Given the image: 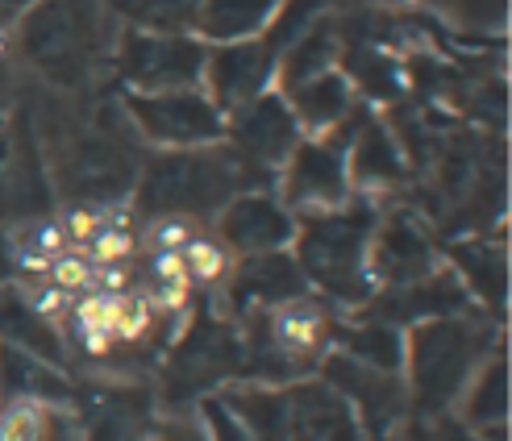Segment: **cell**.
I'll use <instances>...</instances> for the list:
<instances>
[{"mask_svg":"<svg viewBox=\"0 0 512 441\" xmlns=\"http://www.w3.org/2000/svg\"><path fill=\"white\" fill-rule=\"evenodd\" d=\"M346 171H350V188H363V192H392L408 179V159H404V146L396 142V134L388 125H379L371 117L358 121L354 138L346 146Z\"/></svg>","mask_w":512,"mask_h":441,"instance_id":"obj_16","label":"cell"},{"mask_svg":"<svg viewBox=\"0 0 512 441\" xmlns=\"http://www.w3.org/2000/svg\"><path fill=\"white\" fill-rule=\"evenodd\" d=\"M334 350L346 354V358H354V362H363V367L400 375V362H404V329L383 325V321H367V317L338 321V325H334Z\"/></svg>","mask_w":512,"mask_h":441,"instance_id":"obj_22","label":"cell"},{"mask_svg":"<svg viewBox=\"0 0 512 441\" xmlns=\"http://www.w3.org/2000/svg\"><path fill=\"white\" fill-rule=\"evenodd\" d=\"M30 5H38V0H9V17H21Z\"/></svg>","mask_w":512,"mask_h":441,"instance_id":"obj_33","label":"cell"},{"mask_svg":"<svg viewBox=\"0 0 512 441\" xmlns=\"http://www.w3.org/2000/svg\"><path fill=\"white\" fill-rule=\"evenodd\" d=\"M209 46L192 34H150V30H121L113 59L117 75L130 92H175L196 88Z\"/></svg>","mask_w":512,"mask_h":441,"instance_id":"obj_7","label":"cell"},{"mask_svg":"<svg viewBox=\"0 0 512 441\" xmlns=\"http://www.w3.org/2000/svg\"><path fill=\"white\" fill-rule=\"evenodd\" d=\"M438 267V250L425 221H417L413 213H392L375 221L371 246H367V275L379 288H404V283L425 279Z\"/></svg>","mask_w":512,"mask_h":441,"instance_id":"obj_11","label":"cell"},{"mask_svg":"<svg viewBox=\"0 0 512 441\" xmlns=\"http://www.w3.org/2000/svg\"><path fill=\"white\" fill-rule=\"evenodd\" d=\"M284 392H288L292 441H367L346 396L334 392L321 375L284 383Z\"/></svg>","mask_w":512,"mask_h":441,"instance_id":"obj_14","label":"cell"},{"mask_svg":"<svg viewBox=\"0 0 512 441\" xmlns=\"http://www.w3.org/2000/svg\"><path fill=\"white\" fill-rule=\"evenodd\" d=\"M150 441H209V429H204L200 412L179 408V412H171V417L155 421V429H150Z\"/></svg>","mask_w":512,"mask_h":441,"instance_id":"obj_29","label":"cell"},{"mask_svg":"<svg viewBox=\"0 0 512 441\" xmlns=\"http://www.w3.org/2000/svg\"><path fill=\"white\" fill-rule=\"evenodd\" d=\"M217 404L242 425L250 441H292V421H288V392L275 383H254V379H234L217 392Z\"/></svg>","mask_w":512,"mask_h":441,"instance_id":"obj_17","label":"cell"},{"mask_svg":"<svg viewBox=\"0 0 512 441\" xmlns=\"http://www.w3.org/2000/svg\"><path fill=\"white\" fill-rule=\"evenodd\" d=\"M13 96H17V71H13V63H9V59H0V121L9 117Z\"/></svg>","mask_w":512,"mask_h":441,"instance_id":"obj_32","label":"cell"},{"mask_svg":"<svg viewBox=\"0 0 512 441\" xmlns=\"http://www.w3.org/2000/svg\"><path fill=\"white\" fill-rule=\"evenodd\" d=\"M346 63H350L346 80H354L358 92H367L371 100H392L400 92V71H396V63L388 55H383V50L363 42L358 50H350Z\"/></svg>","mask_w":512,"mask_h":441,"instance_id":"obj_26","label":"cell"},{"mask_svg":"<svg viewBox=\"0 0 512 441\" xmlns=\"http://www.w3.org/2000/svg\"><path fill=\"white\" fill-rule=\"evenodd\" d=\"M117 46L105 0H38L17 21V50L55 92H84Z\"/></svg>","mask_w":512,"mask_h":441,"instance_id":"obj_3","label":"cell"},{"mask_svg":"<svg viewBox=\"0 0 512 441\" xmlns=\"http://www.w3.org/2000/svg\"><path fill=\"white\" fill-rule=\"evenodd\" d=\"M446 267L454 271L458 283H463L467 300L483 317L496 321V325L508 321V250H504V238L492 242L488 233L458 238L446 250Z\"/></svg>","mask_w":512,"mask_h":441,"instance_id":"obj_12","label":"cell"},{"mask_svg":"<svg viewBox=\"0 0 512 441\" xmlns=\"http://www.w3.org/2000/svg\"><path fill=\"white\" fill-rule=\"evenodd\" d=\"M421 441H483L479 433H471L458 417H438V421H429Z\"/></svg>","mask_w":512,"mask_h":441,"instance_id":"obj_31","label":"cell"},{"mask_svg":"<svg viewBox=\"0 0 512 441\" xmlns=\"http://www.w3.org/2000/svg\"><path fill=\"white\" fill-rule=\"evenodd\" d=\"M288 109L296 117L300 129H313V134H329L334 125H342L354 113V84L346 80V71H321L313 80H304L296 88L284 92Z\"/></svg>","mask_w":512,"mask_h":441,"instance_id":"obj_20","label":"cell"},{"mask_svg":"<svg viewBox=\"0 0 512 441\" xmlns=\"http://www.w3.org/2000/svg\"><path fill=\"white\" fill-rule=\"evenodd\" d=\"M200 421H204V429H209V441H250L242 433V425L217 404V396H204L200 400Z\"/></svg>","mask_w":512,"mask_h":441,"instance_id":"obj_30","label":"cell"},{"mask_svg":"<svg viewBox=\"0 0 512 441\" xmlns=\"http://www.w3.org/2000/svg\"><path fill=\"white\" fill-rule=\"evenodd\" d=\"M221 288H225L229 308H238V313H267V308H279V304L313 292L288 250L238 258Z\"/></svg>","mask_w":512,"mask_h":441,"instance_id":"obj_13","label":"cell"},{"mask_svg":"<svg viewBox=\"0 0 512 441\" xmlns=\"http://www.w3.org/2000/svg\"><path fill=\"white\" fill-rule=\"evenodd\" d=\"M179 258H184L188 283H200V288H221V283L229 279V271H234V263H238L213 233H192V238L179 246Z\"/></svg>","mask_w":512,"mask_h":441,"instance_id":"obj_25","label":"cell"},{"mask_svg":"<svg viewBox=\"0 0 512 441\" xmlns=\"http://www.w3.org/2000/svg\"><path fill=\"white\" fill-rule=\"evenodd\" d=\"M338 55H342L338 25L321 13V17L309 25V30H304V34L284 50V55H279L275 75H279V84H284V92H288V88H296V84H304V80H313V75L329 71Z\"/></svg>","mask_w":512,"mask_h":441,"instance_id":"obj_23","label":"cell"},{"mask_svg":"<svg viewBox=\"0 0 512 441\" xmlns=\"http://www.w3.org/2000/svg\"><path fill=\"white\" fill-rule=\"evenodd\" d=\"M9 21V0H0V25Z\"/></svg>","mask_w":512,"mask_h":441,"instance_id":"obj_34","label":"cell"},{"mask_svg":"<svg viewBox=\"0 0 512 441\" xmlns=\"http://www.w3.org/2000/svg\"><path fill=\"white\" fill-rule=\"evenodd\" d=\"M433 9L446 13L458 30L492 34V30H504L508 0H433Z\"/></svg>","mask_w":512,"mask_h":441,"instance_id":"obj_27","label":"cell"},{"mask_svg":"<svg viewBox=\"0 0 512 441\" xmlns=\"http://www.w3.org/2000/svg\"><path fill=\"white\" fill-rule=\"evenodd\" d=\"M213 238L234 258L275 254V250L292 246V238H296V213L275 192H263V188L238 192L213 217Z\"/></svg>","mask_w":512,"mask_h":441,"instance_id":"obj_9","label":"cell"},{"mask_svg":"<svg viewBox=\"0 0 512 441\" xmlns=\"http://www.w3.org/2000/svg\"><path fill=\"white\" fill-rule=\"evenodd\" d=\"M275 9L279 0H200L192 30L200 42H217V46L259 38Z\"/></svg>","mask_w":512,"mask_h":441,"instance_id":"obj_21","label":"cell"},{"mask_svg":"<svg viewBox=\"0 0 512 441\" xmlns=\"http://www.w3.org/2000/svg\"><path fill=\"white\" fill-rule=\"evenodd\" d=\"M225 138H229V150H234L246 167L279 175V167L288 163V154L304 138V129L296 125L284 96L263 92L225 117Z\"/></svg>","mask_w":512,"mask_h":441,"instance_id":"obj_8","label":"cell"},{"mask_svg":"<svg viewBox=\"0 0 512 441\" xmlns=\"http://www.w3.org/2000/svg\"><path fill=\"white\" fill-rule=\"evenodd\" d=\"M46 279L55 283L59 292H67V296H84V292L96 288V267L88 263V254H80V250H71V254H67V250H63V254L50 258Z\"/></svg>","mask_w":512,"mask_h":441,"instance_id":"obj_28","label":"cell"},{"mask_svg":"<svg viewBox=\"0 0 512 441\" xmlns=\"http://www.w3.org/2000/svg\"><path fill=\"white\" fill-rule=\"evenodd\" d=\"M500 337L504 325L488 321L479 308L408 325L404 362H400V379L408 392V421L425 429L429 421L450 417L463 387L471 383L479 362L492 354Z\"/></svg>","mask_w":512,"mask_h":441,"instance_id":"obj_1","label":"cell"},{"mask_svg":"<svg viewBox=\"0 0 512 441\" xmlns=\"http://www.w3.org/2000/svg\"><path fill=\"white\" fill-rule=\"evenodd\" d=\"M200 0H105V9L125 21V30L188 34Z\"/></svg>","mask_w":512,"mask_h":441,"instance_id":"obj_24","label":"cell"},{"mask_svg":"<svg viewBox=\"0 0 512 441\" xmlns=\"http://www.w3.org/2000/svg\"><path fill=\"white\" fill-rule=\"evenodd\" d=\"M0 441H84V412L59 400H5Z\"/></svg>","mask_w":512,"mask_h":441,"instance_id":"obj_18","label":"cell"},{"mask_svg":"<svg viewBox=\"0 0 512 441\" xmlns=\"http://www.w3.org/2000/svg\"><path fill=\"white\" fill-rule=\"evenodd\" d=\"M279 67V50L259 34V38H242V42H225L204 55V96L213 100L221 113H234L246 100L263 96L267 84L275 80Z\"/></svg>","mask_w":512,"mask_h":441,"instance_id":"obj_10","label":"cell"},{"mask_svg":"<svg viewBox=\"0 0 512 441\" xmlns=\"http://www.w3.org/2000/svg\"><path fill=\"white\" fill-rule=\"evenodd\" d=\"M371 200H346L338 209L304 213L296 217L292 258L309 288L325 296L329 308H363L375 296V283L367 275V246L375 233Z\"/></svg>","mask_w":512,"mask_h":441,"instance_id":"obj_4","label":"cell"},{"mask_svg":"<svg viewBox=\"0 0 512 441\" xmlns=\"http://www.w3.org/2000/svg\"><path fill=\"white\" fill-rule=\"evenodd\" d=\"M275 175L254 171L229 146H192V150H159L142 159L134 179V209L146 221L179 217V221H209L238 192H254V184H271Z\"/></svg>","mask_w":512,"mask_h":441,"instance_id":"obj_2","label":"cell"},{"mask_svg":"<svg viewBox=\"0 0 512 441\" xmlns=\"http://www.w3.org/2000/svg\"><path fill=\"white\" fill-rule=\"evenodd\" d=\"M5 400H59L75 404V387L63 367L46 362L21 346L0 342V404Z\"/></svg>","mask_w":512,"mask_h":441,"instance_id":"obj_19","label":"cell"},{"mask_svg":"<svg viewBox=\"0 0 512 441\" xmlns=\"http://www.w3.org/2000/svg\"><path fill=\"white\" fill-rule=\"evenodd\" d=\"M121 113L138 134L159 150H192V146H217L225 138V113L213 105L200 88H175V92H125Z\"/></svg>","mask_w":512,"mask_h":441,"instance_id":"obj_6","label":"cell"},{"mask_svg":"<svg viewBox=\"0 0 512 441\" xmlns=\"http://www.w3.org/2000/svg\"><path fill=\"white\" fill-rule=\"evenodd\" d=\"M450 417H458L483 441H508V337H500L492 354L479 362Z\"/></svg>","mask_w":512,"mask_h":441,"instance_id":"obj_15","label":"cell"},{"mask_svg":"<svg viewBox=\"0 0 512 441\" xmlns=\"http://www.w3.org/2000/svg\"><path fill=\"white\" fill-rule=\"evenodd\" d=\"M367 113L354 109L342 125H334L321 138H300L288 163L279 167V200L288 204L296 217L304 213H325L350 200V171H346V146L354 138L358 121Z\"/></svg>","mask_w":512,"mask_h":441,"instance_id":"obj_5","label":"cell"}]
</instances>
